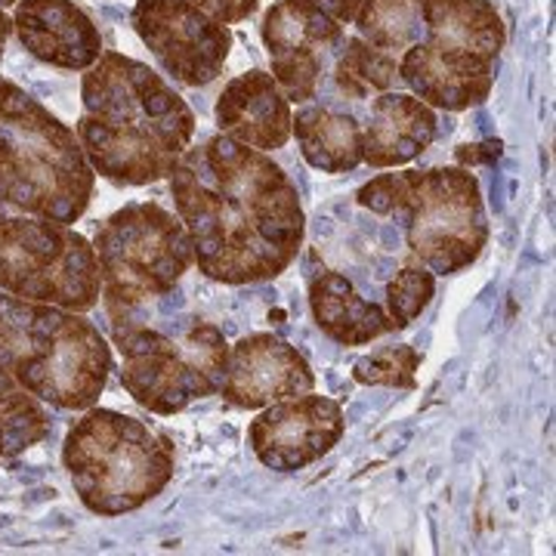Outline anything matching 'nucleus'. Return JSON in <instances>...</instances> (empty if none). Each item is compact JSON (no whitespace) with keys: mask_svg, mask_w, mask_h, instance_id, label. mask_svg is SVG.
<instances>
[{"mask_svg":"<svg viewBox=\"0 0 556 556\" xmlns=\"http://www.w3.org/2000/svg\"><path fill=\"white\" fill-rule=\"evenodd\" d=\"M170 192L207 278L266 281L298 257L306 232L298 186L266 152L226 134L211 137L182 152Z\"/></svg>","mask_w":556,"mask_h":556,"instance_id":"obj_1","label":"nucleus"},{"mask_svg":"<svg viewBox=\"0 0 556 556\" xmlns=\"http://www.w3.org/2000/svg\"><path fill=\"white\" fill-rule=\"evenodd\" d=\"M80 149L93 170L124 186L170 177L195 137V115L167 80L124 53L84 75Z\"/></svg>","mask_w":556,"mask_h":556,"instance_id":"obj_2","label":"nucleus"},{"mask_svg":"<svg viewBox=\"0 0 556 556\" xmlns=\"http://www.w3.org/2000/svg\"><path fill=\"white\" fill-rule=\"evenodd\" d=\"M93 182L75 134L7 80L0 90V204L75 223L90 204Z\"/></svg>","mask_w":556,"mask_h":556,"instance_id":"obj_3","label":"nucleus"},{"mask_svg":"<svg viewBox=\"0 0 556 556\" xmlns=\"http://www.w3.org/2000/svg\"><path fill=\"white\" fill-rule=\"evenodd\" d=\"M0 365L31 396L60 408H90L112 371V350L87 318L0 298Z\"/></svg>","mask_w":556,"mask_h":556,"instance_id":"obj_4","label":"nucleus"},{"mask_svg":"<svg viewBox=\"0 0 556 556\" xmlns=\"http://www.w3.org/2000/svg\"><path fill=\"white\" fill-rule=\"evenodd\" d=\"M424 35L396 60L399 80L430 109L464 112L489 100L504 22L492 0H424Z\"/></svg>","mask_w":556,"mask_h":556,"instance_id":"obj_5","label":"nucleus"},{"mask_svg":"<svg viewBox=\"0 0 556 556\" xmlns=\"http://www.w3.org/2000/svg\"><path fill=\"white\" fill-rule=\"evenodd\" d=\"M358 204L393 214L408 248L439 276L470 266L489 241L477 177L457 167L380 174L358 189Z\"/></svg>","mask_w":556,"mask_h":556,"instance_id":"obj_6","label":"nucleus"},{"mask_svg":"<svg viewBox=\"0 0 556 556\" xmlns=\"http://www.w3.org/2000/svg\"><path fill=\"white\" fill-rule=\"evenodd\" d=\"M62 457L80 501L102 517L137 510L174 477V448L137 417L118 412L80 417Z\"/></svg>","mask_w":556,"mask_h":556,"instance_id":"obj_7","label":"nucleus"},{"mask_svg":"<svg viewBox=\"0 0 556 556\" xmlns=\"http://www.w3.org/2000/svg\"><path fill=\"white\" fill-rule=\"evenodd\" d=\"M121 383L155 415H177L189 402L223 387L229 346L223 331L201 318H164L115 328Z\"/></svg>","mask_w":556,"mask_h":556,"instance_id":"obj_8","label":"nucleus"},{"mask_svg":"<svg viewBox=\"0 0 556 556\" xmlns=\"http://www.w3.org/2000/svg\"><path fill=\"white\" fill-rule=\"evenodd\" d=\"M97 263L105 300L118 313L164 298L195 263V248L170 211L142 201L105 219L97 232Z\"/></svg>","mask_w":556,"mask_h":556,"instance_id":"obj_9","label":"nucleus"},{"mask_svg":"<svg viewBox=\"0 0 556 556\" xmlns=\"http://www.w3.org/2000/svg\"><path fill=\"white\" fill-rule=\"evenodd\" d=\"M0 288L62 309H93L102 291L97 251L65 223L0 214Z\"/></svg>","mask_w":556,"mask_h":556,"instance_id":"obj_10","label":"nucleus"},{"mask_svg":"<svg viewBox=\"0 0 556 556\" xmlns=\"http://www.w3.org/2000/svg\"><path fill=\"white\" fill-rule=\"evenodd\" d=\"M343 25L313 0H276L263 16V43L269 50L273 78L288 102L306 105L334 65Z\"/></svg>","mask_w":556,"mask_h":556,"instance_id":"obj_11","label":"nucleus"},{"mask_svg":"<svg viewBox=\"0 0 556 556\" xmlns=\"http://www.w3.org/2000/svg\"><path fill=\"white\" fill-rule=\"evenodd\" d=\"M134 25L161 68L186 87L217 80L232 50V31L189 0H137Z\"/></svg>","mask_w":556,"mask_h":556,"instance_id":"obj_12","label":"nucleus"},{"mask_svg":"<svg viewBox=\"0 0 556 556\" xmlns=\"http://www.w3.org/2000/svg\"><path fill=\"white\" fill-rule=\"evenodd\" d=\"M343 412L334 399L300 393L273 402L248 427L260 464L273 470H300L321 455H328L343 437Z\"/></svg>","mask_w":556,"mask_h":556,"instance_id":"obj_13","label":"nucleus"},{"mask_svg":"<svg viewBox=\"0 0 556 556\" xmlns=\"http://www.w3.org/2000/svg\"><path fill=\"white\" fill-rule=\"evenodd\" d=\"M313 387L316 375L291 343L276 334H251L229 350L219 393L239 408H263Z\"/></svg>","mask_w":556,"mask_h":556,"instance_id":"obj_14","label":"nucleus"},{"mask_svg":"<svg viewBox=\"0 0 556 556\" xmlns=\"http://www.w3.org/2000/svg\"><path fill=\"white\" fill-rule=\"evenodd\" d=\"M291 102L266 72L232 78L217 100L219 130L257 152L281 149L291 139Z\"/></svg>","mask_w":556,"mask_h":556,"instance_id":"obj_15","label":"nucleus"},{"mask_svg":"<svg viewBox=\"0 0 556 556\" xmlns=\"http://www.w3.org/2000/svg\"><path fill=\"white\" fill-rule=\"evenodd\" d=\"M13 25L22 47L50 65L90 68L102 56L100 31L72 0H22Z\"/></svg>","mask_w":556,"mask_h":556,"instance_id":"obj_16","label":"nucleus"},{"mask_svg":"<svg viewBox=\"0 0 556 556\" xmlns=\"http://www.w3.org/2000/svg\"><path fill=\"white\" fill-rule=\"evenodd\" d=\"M437 139V112L415 93H380L362 127V161L371 167H399L417 159Z\"/></svg>","mask_w":556,"mask_h":556,"instance_id":"obj_17","label":"nucleus"},{"mask_svg":"<svg viewBox=\"0 0 556 556\" xmlns=\"http://www.w3.org/2000/svg\"><path fill=\"white\" fill-rule=\"evenodd\" d=\"M309 303L318 328L343 346H362L396 331L393 318L378 303L358 298L353 285L338 273H321L309 285Z\"/></svg>","mask_w":556,"mask_h":556,"instance_id":"obj_18","label":"nucleus"},{"mask_svg":"<svg viewBox=\"0 0 556 556\" xmlns=\"http://www.w3.org/2000/svg\"><path fill=\"white\" fill-rule=\"evenodd\" d=\"M291 134L298 137L303 159L325 174H346L362 164V124L331 105H303Z\"/></svg>","mask_w":556,"mask_h":556,"instance_id":"obj_19","label":"nucleus"},{"mask_svg":"<svg viewBox=\"0 0 556 556\" xmlns=\"http://www.w3.org/2000/svg\"><path fill=\"white\" fill-rule=\"evenodd\" d=\"M424 0H350L346 22L356 25L358 38L399 60L424 35Z\"/></svg>","mask_w":556,"mask_h":556,"instance_id":"obj_20","label":"nucleus"},{"mask_svg":"<svg viewBox=\"0 0 556 556\" xmlns=\"http://www.w3.org/2000/svg\"><path fill=\"white\" fill-rule=\"evenodd\" d=\"M331 75H334L340 93H346L353 100H365L368 93H390L393 87L402 84L396 60L358 35L343 38L334 65H331Z\"/></svg>","mask_w":556,"mask_h":556,"instance_id":"obj_21","label":"nucleus"},{"mask_svg":"<svg viewBox=\"0 0 556 556\" xmlns=\"http://www.w3.org/2000/svg\"><path fill=\"white\" fill-rule=\"evenodd\" d=\"M53 424L20 380L0 365V455H16L50 437Z\"/></svg>","mask_w":556,"mask_h":556,"instance_id":"obj_22","label":"nucleus"},{"mask_svg":"<svg viewBox=\"0 0 556 556\" xmlns=\"http://www.w3.org/2000/svg\"><path fill=\"white\" fill-rule=\"evenodd\" d=\"M433 291H437V278H433V273L417 269V266L402 269V273L387 285V309H390L387 316L393 318L396 328L412 325V321L427 309Z\"/></svg>","mask_w":556,"mask_h":556,"instance_id":"obj_23","label":"nucleus"},{"mask_svg":"<svg viewBox=\"0 0 556 556\" xmlns=\"http://www.w3.org/2000/svg\"><path fill=\"white\" fill-rule=\"evenodd\" d=\"M420 365L412 346H387L380 353L358 358L356 362V380L358 383H380V387H412L415 383V371Z\"/></svg>","mask_w":556,"mask_h":556,"instance_id":"obj_24","label":"nucleus"},{"mask_svg":"<svg viewBox=\"0 0 556 556\" xmlns=\"http://www.w3.org/2000/svg\"><path fill=\"white\" fill-rule=\"evenodd\" d=\"M189 3H195L201 13H207L219 25H236L257 10L260 0H189Z\"/></svg>","mask_w":556,"mask_h":556,"instance_id":"obj_25","label":"nucleus"},{"mask_svg":"<svg viewBox=\"0 0 556 556\" xmlns=\"http://www.w3.org/2000/svg\"><path fill=\"white\" fill-rule=\"evenodd\" d=\"M316 7H321L325 13H331L334 20L343 25L346 22V10H350V0H313Z\"/></svg>","mask_w":556,"mask_h":556,"instance_id":"obj_26","label":"nucleus"},{"mask_svg":"<svg viewBox=\"0 0 556 556\" xmlns=\"http://www.w3.org/2000/svg\"><path fill=\"white\" fill-rule=\"evenodd\" d=\"M10 31H13V22L7 20L3 13H0V56H3V47H7V38H10Z\"/></svg>","mask_w":556,"mask_h":556,"instance_id":"obj_27","label":"nucleus"},{"mask_svg":"<svg viewBox=\"0 0 556 556\" xmlns=\"http://www.w3.org/2000/svg\"><path fill=\"white\" fill-rule=\"evenodd\" d=\"M10 3H13V0H0V7H10Z\"/></svg>","mask_w":556,"mask_h":556,"instance_id":"obj_28","label":"nucleus"},{"mask_svg":"<svg viewBox=\"0 0 556 556\" xmlns=\"http://www.w3.org/2000/svg\"><path fill=\"white\" fill-rule=\"evenodd\" d=\"M3 84H7V78H0V90H3Z\"/></svg>","mask_w":556,"mask_h":556,"instance_id":"obj_29","label":"nucleus"}]
</instances>
